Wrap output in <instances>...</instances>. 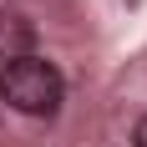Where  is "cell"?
Segmentation results:
<instances>
[{"instance_id":"obj_1","label":"cell","mask_w":147,"mask_h":147,"mask_svg":"<svg viewBox=\"0 0 147 147\" xmlns=\"http://www.w3.org/2000/svg\"><path fill=\"white\" fill-rule=\"evenodd\" d=\"M61 96H66V81L46 56H20L0 71V102L15 107L20 117H56Z\"/></svg>"},{"instance_id":"obj_2","label":"cell","mask_w":147,"mask_h":147,"mask_svg":"<svg viewBox=\"0 0 147 147\" xmlns=\"http://www.w3.org/2000/svg\"><path fill=\"white\" fill-rule=\"evenodd\" d=\"M30 41H36V30H30V20H26V15L0 10V71H5L10 61L30 56Z\"/></svg>"},{"instance_id":"obj_3","label":"cell","mask_w":147,"mask_h":147,"mask_svg":"<svg viewBox=\"0 0 147 147\" xmlns=\"http://www.w3.org/2000/svg\"><path fill=\"white\" fill-rule=\"evenodd\" d=\"M132 147H147V117L137 122V132H132Z\"/></svg>"}]
</instances>
